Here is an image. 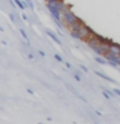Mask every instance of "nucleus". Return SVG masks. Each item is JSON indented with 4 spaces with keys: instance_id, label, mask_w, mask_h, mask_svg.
Here are the masks:
<instances>
[{
    "instance_id": "f03ea898",
    "label": "nucleus",
    "mask_w": 120,
    "mask_h": 124,
    "mask_svg": "<svg viewBox=\"0 0 120 124\" xmlns=\"http://www.w3.org/2000/svg\"><path fill=\"white\" fill-rule=\"evenodd\" d=\"M46 8H48L49 13L52 14V17H53L54 21H56V23L61 27L62 26V22H61V19H62V12L57 8L56 4H48V3H46Z\"/></svg>"
},
{
    "instance_id": "4468645a",
    "label": "nucleus",
    "mask_w": 120,
    "mask_h": 124,
    "mask_svg": "<svg viewBox=\"0 0 120 124\" xmlns=\"http://www.w3.org/2000/svg\"><path fill=\"white\" fill-rule=\"evenodd\" d=\"M45 1L48 3V4H56V3L60 1V0H45Z\"/></svg>"
},
{
    "instance_id": "2eb2a0df",
    "label": "nucleus",
    "mask_w": 120,
    "mask_h": 124,
    "mask_svg": "<svg viewBox=\"0 0 120 124\" xmlns=\"http://www.w3.org/2000/svg\"><path fill=\"white\" fill-rule=\"evenodd\" d=\"M114 93H116V94L120 97V89L119 88H114Z\"/></svg>"
},
{
    "instance_id": "9d476101",
    "label": "nucleus",
    "mask_w": 120,
    "mask_h": 124,
    "mask_svg": "<svg viewBox=\"0 0 120 124\" xmlns=\"http://www.w3.org/2000/svg\"><path fill=\"white\" fill-rule=\"evenodd\" d=\"M13 1H14V4H15L18 8H21V10H25V9H26V5L23 4L22 0H13Z\"/></svg>"
},
{
    "instance_id": "9b49d317",
    "label": "nucleus",
    "mask_w": 120,
    "mask_h": 124,
    "mask_svg": "<svg viewBox=\"0 0 120 124\" xmlns=\"http://www.w3.org/2000/svg\"><path fill=\"white\" fill-rule=\"evenodd\" d=\"M21 35L26 39V40H29V36H27V34L25 32V30H23V29H21Z\"/></svg>"
},
{
    "instance_id": "f3484780",
    "label": "nucleus",
    "mask_w": 120,
    "mask_h": 124,
    "mask_svg": "<svg viewBox=\"0 0 120 124\" xmlns=\"http://www.w3.org/2000/svg\"><path fill=\"white\" fill-rule=\"evenodd\" d=\"M80 67H81V70H83V71H85V72H87V71H88V69H87V67H85V66H83V65H81V66H80Z\"/></svg>"
},
{
    "instance_id": "f8f14e48",
    "label": "nucleus",
    "mask_w": 120,
    "mask_h": 124,
    "mask_svg": "<svg viewBox=\"0 0 120 124\" xmlns=\"http://www.w3.org/2000/svg\"><path fill=\"white\" fill-rule=\"evenodd\" d=\"M54 58H56L58 62H63V60H62V57L60 56V54H54Z\"/></svg>"
},
{
    "instance_id": "0eeeda50",
    "label": "nucleus",
    "mask_w": 120,
    "mask_h": 124,
    "mask_svg": "<svg viewBox=\"0 0 120 124\" xmlns=\"http://www.w3.org/2000/svg\"><path fill=\"white\" fill-rule=\"evenodd\" d=\"M94 72H96V75H98L99 78H102V79H105V80H107V81H111V83L114 81V80H112L110 76H107L106 74H102V72H99V71H94Z\"/></svg>"
},
{
    "instance_id": "dca6fc26",
    "label": "nucleus",
    "mask_w": 120,
    "mask_h": 124,
    "mask_svg": "<svg viewBox=\"0 0 120 124\" xmlns=\"http://www.w3.org/2000/svg\"><path fill=\"white\" fill-rule=\"evenodd\" d=\"M74 78H75V79H76L77 81H81V78H80L79 75H77V74H74Z\"/></svg>"
},
{
    "instance_id": "aec40b11",
    "label": "nucleus",
    "mask_w": 120,
    "mask_h": 124,
    "mask_svg": "<svg viewBox=\"0 0 120 124\" xmlns=\"http://www.w3.org/2000/svg\"><path fill=\"white\" fill-rule=\"evenodd\" d=\"M94 124H98V123H94Z\"/></svg>"
},
{
    "instance_id": "423d86ee",
    "label": "nucleus",
    "mask_w": 120,
    "mask_h": 124,
    "mask_svg": "<svg viewBox=\"0 0 120 124\" xmlns=\"http://www.w3.org/2000/svg\"><path fill=\"white\" fill-rule=\"evenodd\" d=\"M96 62H98L99 65H106V63H108V61H107L105 57H102V56H97V57H96Z\"/></svg>"
},
{
    "instance_id": "39448f33",
    "label": "nucleus",
    "mask_w": 120,
    "mask_h": 124,
    "mask_svg": "<svg viewBox=\"0 0 120 124\" xmlns=\"http://www.w3.org/2000/svg\"><path fill=\"white\" fill-rule=\"evenodd\" d=\"M46 34H48V36H49L50 39H52L53 41H56L57 44H61L60 39H58V36H57V35L54 34V32H52V31H50V30H46Z\"/></svg>"
},
{
    "instance_id": "20e7f679",
    "label": "nucleus",
    "mask_w": 120,
    "mask_h": 124,
    "mask_svg": "<svg viewBox=\"0 0 120 124\" xmlns=\"http://www.w3.org/2000/svg\"><path fill=\"white\" fill-rule=\"evenodd\" d=\"M108 52H110V53H114V54H119V56H120V44L111 41V43H110V50H108Z\"/></svg>"
},
{
    "instance_id": "6e6552de",
    "label": "nucleus",
    "mask_w": 120,
    "mask_h": 124,
    "mask_svg": "<svg viewBox=\"0 0 120 124\" xmlns=\"http://www.w3.org/2000/svg\"><path fill=\"white\" fill-rule=\"evenodd\" d=\"M70 35H71V38H74V39H81L79 31H77V29H71V32H70Z\"/></svg>"
},
{
    "instance_id": "6ab92c4d",
    "label": "nucleus",
    "mask_w": 120,
    "mask_h": 124,
    "mask_svg": "<svg viewBox=\"0 0 120 124\" xmlns=\"http://www.w3.org/2000/svg\"><path fill=\"white\" fill-rule=\"evenodd\" d=\"M9 17H10V19H12V21H13V22H15V18H14V16H13V14H10Z\"/></svg>"
},
{
    "instance_id": "7ed1b4c3",
    "label": "nucleus",
    "mask_w": 120,
    "mask_h": 124,
    "mask_svg": "<svg viewBox=\"0 0 120 124\" xmlns=\"http://www.w3.org/2000/svg\"><path fill=\"white\" fill-rule=\"evenodd\" d=\"M105 58H106V60L108 61V63H110L111 66H114V67L120 65V56L119 54H114V53L107 52L106 54H105Z\"/></svg>"
},
{
    "instance_id": "f257e3e1",
    "label": "nucleus",
    "mask_w": 120,
    "mask_h": 124,
    "mask_svg": "<svg viewBox=\"0 0 120 124\" xmlns=\"http://www.w3.org/2000/svg\"><path fill=\"white\" fill-rule=\"evenodd\" d=\"M62 18H63V21L66 22V25H67L70 29H72L76 23L80 22V19L74 14L72 10H70V8H66V9L62 12Z\"/></svg>"
},
{
    "instance_id": "a211bd4d",
    "label": "nucleus",
    "mask_w": 120,
    "mask_h": 124,
    "mask_svg": "<svg viewBox=\"0 0 120 124\" xmlns=\"http://www.w3.org/2000/svg\"><path fill=\"white\" fill-rule=\"evenodd\" d=\"M39 54H40V56H41V57H44V56H45V53H44V52H43V50H39Z\"/></svg>"
},
{
    "instance_id": "1a4fd4ad",
    "label": "nucleus",
    "mask_w": 120,
    "mask_h": 124,
    "mask_svg": "<svg viewBox=\"0 0 120 124\" xmlns=\"http://www.w3.org/2000/svg\"><path fill=\"white\" fill-rule=\"evenodd\" d=\"M56 5H57V8H58V9H60L61 12H63V10L66 9V8H67V7H66V4H65L63 0H60L58 3H56Z\"/></svg>"
},
{
    "instance_id": "ddd939ff",
    "label": "nucleus",
    "mask_w": 120,
    "mask_h": 124,
    "mask_svg": "<svg viewBox=\"0 0 120 124\" xmlns=\"http://www.w3.org/2000/svg\"><path fill=\"white\" fill-rule=\"evenodd\" d=\"M26 3H27V5H29L31 9H34V4H32V1H31V0H26Z\"/></svg>"
}]
</instances>
